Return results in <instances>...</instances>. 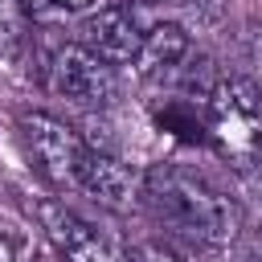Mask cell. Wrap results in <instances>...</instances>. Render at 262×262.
I'll return each instance as SVG.
<instances>
[{"label": "cell", "mask_w": 262, "mask_h": 262, "mask_svg": "<svg viewBox=\"0 0 262 262\" xmlns=\"http://www.w3.org/2000/svg\"><path fill=\"white\" fill-rule=\"evenodd\" d=\"M139 201L160 225L201 246H229L242 233L237 201L180 164H151L139 180Z\"/></svg>", "instance_id": "1"}, {"label": "cell", "mask_w": 262, "mask_h": 262, "mask_svg": "<svg viewBox=\"0 0 262 262\" xmlns=\"http://www.w3.org/2000/svg\"><path fill=\"white\" fill-rule=\"evenodd\" d=\"M201 111H205V139L225 160L246 168L262 156V94L250 78L242 74L217 78Z\"/></svg>", "instance_id": "2"}, {"label": "cell", "mask_w": 262, "mask_h": 262, "mask_svg": "<svg viewBox=\"0 0 262 262\" xmlns=\"http://www.w3.org/2000/svg\"><path fill=\"white\" fill-rule=\"evenodd\" d=\"M16 135H20V147L41 180H49L53 188H78L86 143L66 119H57L49 111H25L16 119Z\"/></svg>", "instance_id": "3"}, {"label": "cell", "mask_w": 262, "mask_h": 262, "mask_svg": "<svg viewBox=\"0 0 262 262\" xmlns=\"http://www.w3.org/2000/svg\"><path fill=\"white\" fill-rule=\"evenodd\" d=\"M49 90L66 102L78 106H106L119 94V78L115 66L102 61L98 53H90L82 41L74 45H57L49 57Z\"/></svg>", "instance_id": "4"}, {"label": "cell", "mask_w": 262, "mask_h": 262, "mask_svg": "<svg viewBox=\"0 0 262 262\" xmlns=\"http://www.w3.org/2000/svg\"><path fill=\"white\" fill-rule=\"evenodd\" d=\"M45 237L53 242V250L61 254V262H127L123 250H115V242H106L90 221H82L70 205L45 196L33 205Z\"/></svg>", "instance_id": "5"}, {"label": "cell", "mask_w": 262, "mask_h": 262, "mask_svg": "<svg viewBox=\"0 0 262 262\" xmlns=\"http://www.w3.org/2000/svg\"><path fill=\"white\" fill-rule=\"evenodd\" d=\"M143 20L139 12L127 4V0H115V4H102L94 8L86 20H82V45L90 53H98L102 61L111 66H131L135 53H139V41H143Z\"/></svg>", "instance_id": "6"}, {"label": "cell", "mask_w": 262, "mask_h": 262, "mask_svg": "<svg viewBox=\"0 0 262 262\" xmlns=\"http://www.w3.org/2000/svg\"><path fill=\"white\" fill-rule=\"evenodd\" d=\"M78 188L90 201H98V205H106L115 213L131 209L135 192H139L131 168L123 160H115L111 151H94V147H86V160H82V172H78Z\"/></svg>", "instance_id": "7"}, {"label": "cell", "mask_w": 262, "mask_h": 262, "mask_svg": "<svg viewBox=\"0 0 262 262\" xmlns=\"http://www.w3.org/2000/svg\"><path fill=\"white\" fill-rule=\"evenodd\" d=\"M188 53H192V37H188V29L176 25V20H160V25H151V29L143 33L139 53H135L131 66H135L139 78L156 82V78H172V74L188 61Z\"/></svg>", "instance_id": "8"}, {"label": "cell", "mask_w": 262, "mask_h": 262, "mask_svg": "<svg viewBox=\"0 0 262 262\" xmlns=\"http://www.w3.org/2000/svg\"><path fill=\"white\" fill-rule=\"evenodd\" d=\"M29 41V0H0V53H16Z\"/></svg>", "instance_id": "9"}, {"label": "cell", "mask_w": 262, "mask_h": 262, "mask_svg": "<svg viewBox=\"0 0 262 262\" xmlns=\"http://www.w3.org/2000/svg\"><path fill=\"white\" fill-rule=\"evenodd\" d=\"M127 262H184L176 250H168V246H160V242H143V246H135L131 254H127Z\"/></svg>", "instance_id": "10"}, {"label": "cell", "mask_w": 262, "mask_h": 262, "mask_svg": "<svg viewBox=\"0 0 262 262\" xmlns=\"http://www.w3.org/2000/svg\"><path fill=\"white\" fill-rule=\"evenodd\" d=\"M0 262H16V242L8 233H0Z\"/></svg>", "instance_id": "11"}, {"label": "cell", "mask_w": 262, "mask_h": 262, "mask_svg": "<svg viewBox=\"0 0 262 262\" xmlns=\"http://www.w3.org/2000/svg\"><path fill=\"white\" fill-rule=\"evenodd\" d=\"M61 8H86V4H94V0H57Z\"/></svg>", "instance_id": "12"}]
</instances>
